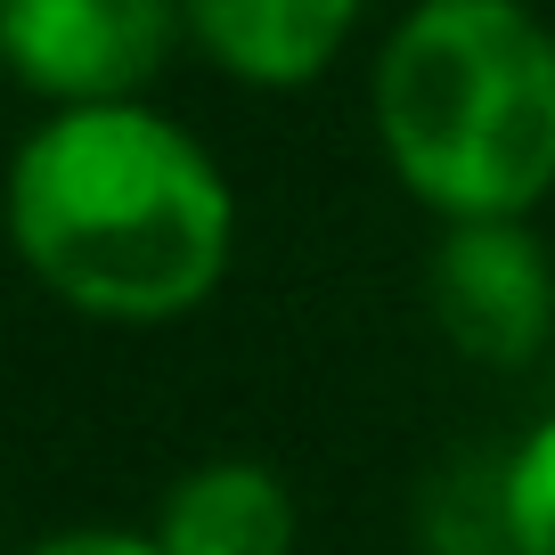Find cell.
Wrapping results in <instances>:
<instances>
[{
    "label": "cell",
    "mask_w": 555,
    "mask_h": 555,
    "mask_svg": "<svg viewBox=\"0 0 555 555\" xmlns=\"http://www.w3.org/2000/svg\"><path fill=\"white\" fill-rule=\"evenodd\" d=\"M9 221L50 295L115 327L196 311L237 245L221 164L147 99L57 106L17 147Z\"/></svg>",
    "instance_id": "1"
},
{
    "label": "cell",
    "mask_w": 555,
    "mask_h": 555,
    "mask_svg": "<svg viewBox=\"0 0 555 555\" xmlns=\"http://www.w3.org/2000/svg\"><path fill=\"white\" fill-rule=\"evenodd\" d=\"M376 147L441 221H522L555 189V34L522 0H416L367 82Z\"/></svg>",
    "instance_id": "2"
},
{
    "label": "cell",
    "mask_w": 555,
    "mask_h": 555,
    "mask_svg": "<svg viewBox=\"0 0 555 555\" xmlns=\"http://www.w3.org/2000/svg\"><path fill=\"white\" fill-rule=\"evenodd\" d=\"M180 34V0H0V50L50 106L139 99Z\"/></svg>",
    "instance_id": "3"
},
{
    "label": "cell",
    "mask_w": 555,
    "mask_h": 555,
    "mask_svg": "<svg viewBox=\"0 0 555 555\" xmlns=\"http://www.w3.org/2000/svg\"><path fill=\"white\" fill-rule=\"evenodd\" d=\"M425 302L474 367H531L555 335V261L522 221H450L425 261Z\"/></svg>",
    "instance_id": "4"
},
{
    "label": "cell",
    "mask_w": 555,
    "mask_h": 555,
    "mask_svg": "<svg viewBox=\"0 0 555 555\" xmlns=\"http://www.w3.org/2000/svg\"><path fill=\"white\" fill-rule=\"evenodd\" d=\"M189 41L254 90H302L344 50L360 0H180Z\"/></svg>",
    "instance_id": "5"
},
{
    "label": "cell",
    "mask_w": 555,
    "mask_h": 555,
    "mask_svg": "<svg viewBox=\"0 0 555 555\" xmlns=\"http://www.w3.org/2000/svg\"><path fill=\"white\" fill-rule=\"evenodd\" d=\"M156 539L172 555H295V499L254 457H212L164 490Z\"/></svg>",
    "instance_id": "6"
},
{
    "label": "cell",
    "mask_w": 555,
    "mask_h": 555,
    "mask_svg": "<svg viewBox=\"0 0 555 555\" xmlns=\"http://www.w3.org/2000/svg\"><path fill=\"white\" fill-rule=\"evenodd\" d=\"M425 547L434 555H515V539H506V457L499 466L466 457V466L441 474L434 499H425Z\"/></svg>",
    "instance_id": "7"
},
{
    "label": "cell",
    "mask_w": 555,
    "mask_h": 555,
    "mask_svg": "<svg viewBox=\"0 0 555 555\" xmlns=\"http://www.w3.org/2000/svg\"><path fill=\"white\" fill-rule=\"evenodd\" d=\"M506 539L515 555H555V416L506 450Z\"/></svg>",
    "instance_id": "8"
},
{
    "label": "cell",
    "mask_w": 555,
    "mask_h": 555,
    "mask_svg": "<svg viewBox=\"0 0 555 555\" xmlns=\"http://www.w3.org/2000/svg\"><path fill=\"white\" fill-rule=\"evenodd\" d=\"M34 555H172L156 531L139 539V531H57V539H41Z\"/></svg>",
    "instance_id": "9"
}]
</instances>
